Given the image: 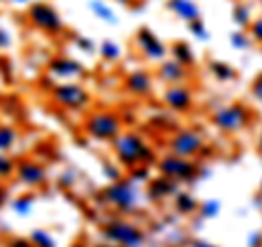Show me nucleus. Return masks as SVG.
<instances>
[{
    "label": "nucleus",
    "mask_w": 262,
    "mask_h": 247,
    "mask_svg": "<svg viewBox=\"0 0 262 247\" xmlns=\"http://www.w3.org/2000/svg\"><path fill=\"white\" fill-rule=\"evenodd\" d=\"M203 136L196 129H179L177 134L168 140V149L173 155H179V158H194L196 153L203 149Z\"/></svg>",
    "instance_id": "4"
},
{
    "label": "nucleus",
    "mask_w": 262,
    "mask_h": 247,
    "mask_svg": "<svg viewBox=\"0 0 262 247\" xmlns=\"http://www.w3.org/2000/svg\"><path fill=\"white\" fill-rule=\"evenodd\" d=\"M105 234H107L112 241H116L125 247H142V243H144L142 230L134 223H129V221H122V219L112 221L107 230H105Z\"/></svg>",
    "instance_id": "5"
},
{
    "label": "nucleus",
    "mask_w": 262,
    "mask_h": 247,
    "mask_svg": "<svg viewBox=\"0 0 262 247\" xmlns=\"http://www.w3.org/2000/svg\"><path fill=\"white\" fill-rule=\"evenodd\" d=\"M170 55H173V59L177 64H182L184 68H192V66L196 64V55L192 53V48L188 46L186 42H175L173 46H170Z\"/></svg>",
    "instance_id": "16"
},
{
    "label": "nucleus",
    "mask_w": 262,
    "mask_h": 247,
    "mask_svg": "<svg viewBox=\"0 0 262 247\" xmlns=\"http://www.w3.org/2000/svg\"><path fill=\"white\" fill-rule=\"evenodd\" d=\"M229 44H232L236 51H247V48L251 46V37L245 31H236V33L229 35Z\"/></svg>",
    "instance_id": "22"
},
{
    "label": "nucleus",
    "mask_w": 262,
    "mask_h": 247,
    "mask_svg": "<svg viewBox=\"0 0 262 247\" xmlns=\"http://www.w3.org/2000/svg\"><path fill=\"white\" fill-rule=\"evenodd\" d=\"M136 44L149 61H164L166 59V46H164V42L149 27H142L136 33Z\"/></svg>",
    "instance_id": "7"
},
{
    "label": "nucleus",
    "mask_w": 262,
    "mask_h": 247,
    "mask_svg": "<svg viewBox=\"0 0 262 247\" xmlns=\"http://www.w3.org/2000/svg\"><path fill=\"white\" fill-rule=\"evenodd\" d=\"M258 151L262 153V134H260V138H258Z\"/></svg>",
    "instance_id": "31"
},
{
    "label": "nucleus",
    "mask_w": 262,
    "mask_h": 247,
    "mask_svg": "<svg viewBox=\"0 0 262 247\" xmlns=\"http://www.w3.org/2000/svg\"><path fill=\"white\" fill-rule=\"evenodd\" d=\"M162 101H164V105H166L168 110L186 114V112L192 110L194 94H192V90L188 88L186 84H182V86H168L166 90H164V94H162Z\"/></svg>",
    "instance_id": "8"
},
{
    "label": "nucleus",
    "mask_w": 262,
    "mask_h": 247,
    "mask_svg": "<svg viewBox=\"0 0 262 247\" xmlns=\"http://www.w3.org/2000/svg\"><path fill=\"white\" fill-rule=\"evenodd\" d=\"M210 72H212V77H214L216 81H221V84H229V81L236 79V70L225 61L212 59L210 61Z\"/></svg>",
    "instance_id": "18"
},
{
    "label": "nucleus",
    "mask_w": 262,
    "mask_h": 247,
    "mask_svg": "<svg viewBox=\"0 0 262 247\" xmlns=\"http://www.w3.org/2000/svg\"><path fill=\"white\" fill-rule=\"evenodd\" d=\"M120 118L112 112H98L94 114L92 118L88 120V131L92 134L94 138H101V140H114L120 134Z\"/></svg>",
    "instance_id": "6"
},
{
    "label": "nucleus",
    "mask_w": 262,
    "mask_h": 247,
    "mask_svg": "<svg viewBox=\"0 0 262 247\" xmlns=\"http://www.w3.org/2000/svg\"><path fill=\"white\" fill-rule=\"evenodd\" d=\"M251 118L253 114L245 103L221 105V108L212 112V125L221 131H225V134H241L243 129L249 127Z\"/></svg>",
    "instance_id": "2"
},
{
    "label": "nucleus",
    "mask_w": 262,
    "mask_h": 247,
    "mask_svg": "<svg viewBox=\"0 0 262 247\" xmlns=\"http://www.w3.org/2000/svg\"><path fill=\"white\" fill-rule=\"evenodd\" d=\"M260 7H262V0H260Z\"/></svg>",
    "instance_id": "34"
},
{
    "label": "nucleus",
    "mask_w": 262,
    "mask_h": 247,
    "mask_svg": "<svg viewBox=\"0 0 262 247\" xmlns=\"http://www.w3.org/2000/svg\"><path fill=\"white\" fill-rule=\"evenodd\" d=\"M90 7H92V11L98 15L101 20H105V22H110V24H116L118 22V18H116V13H114L107 5L103 3V0H92L90 3Z\"/></svg>",
    "instance_id": "20"
},
{
    "label": "nucleus",
    "mask_w": 262,
    "mask_h": 247,
    "mask_svg": "<svg viewBox=\"0 0 262 247\" xmlns=\"http://www.w3.org/2000/svg\"><path fill=\"white\" fill-rule=\"evenodd\" d=\"M33 20H35L39 27L48 29V31H59L61 29L59 15H57L53 7H48V5H35L33 7Z\"/></svg>",
    "instance_id": "15"
},
{
    "label": "nucleus",
    "mask_w": 262,
    "mask_h": 247,
    "mask_svg": "<svg viewBox=\"0 0 262 247\" xmlns=\"http://www.w3.org/2000/svg\"><path fill=\"white\" fill-rule=\"evenodd\" d=\"M251 94H253V98L262 105V72L251 81Z\"/></svg>",
    "instance_id": "28"
},
{
    "label": "nucleus",
    "mask_w": 262,
    "mask_h": 247,
    "mask_svg": "<svg viewBox=\"0 0 262 247\" xmlns=\"http://www.w3.org/2000/svg\"><path fill=\"white\" fill-rule=\"evenodd\" d=\"M107 199L116 205V208H120V210H134L138 205V199H140L138 188H136V182H131V179L116 182L107 191Z\"/></svg>",
    "instance_id": "9"
},
{
    "label": "nucleus",
    "mask_w": 262,
    "mask_h": 247,
    "mask_svg": "<svg viewBox=\"0 0 262 247\" xmlns=\"http://www.w3.org/2000/svg\"><path fill=\"white\" fill-rule=\"evenodd\" d=\"M118 3H122V5H129V3H134V0H118Z\"/></svg>",
    "instance_id": "32"
},
{
    "label": "nucleus",
    "mask_w": 262,
    "mask_h": 247,
    "mask_svg": "<svg viewBox=\"0 0 262 247\" xmlns=\"http://www.w3.org/2000/svg\"><path fill=\"white\" fill-rule=\"evenodd\" d=\"M188 29H190L192 35H194L196 39H201V42H208V39H210V33H208V29H206V24H203V20L190 22V24H188Z\"/></svg>",
    "instance_id": "24"
},
{
    "label": "nucleus",
    "mask_w": 262,
    "mask_h": 247,
    "mask_svg": "<svg viewBox=\"0 0 262 247\" xmlns=\"http://www.w3.org/2000/svg\"><path fill=\"white\" fill-rule=\"evenodd\" d=\"M175 208H177V212H182V215H192V212L199 210V201H196L190 193L179 191L175 195Z\"/></svg>",
    "instance_id": "19"
},
{
    "label": "nucleus",
    "mask_w": 262,
    "mask_h": 247,
    "mask_svg": "<svg viewBox=\"0 0 262 247\" xmlns=\"http://www.w3.org/2000/svg\"><path fill=\"white\" fill-rule=\"evenodd\" d=\"M232 18H234V22L238 24L241 29H247L249 24H251V20H253V9H251V3H247V0H238V3H234Z\"/></svg>",
    "instance_id": "17"
},
{
    "label": "nucleus",
    "mask_w": 262,
    "mask_h": 247,
    "mask_svg": "<svg viewBox=\"0 0 262 247\" xmlns=\"http://www.w3.org/2000/svg\"><path fill=\"white\" fill-rule=\"evenodd\" d=\"M260 195H262V182H260Z\"/></svg>",
    "instance_id": "33"
},
{
    "label": "nucleus",
    "mask_w": 262,
    "mask_h": 247,
    "mask_svg": "<svg viewBox=\"0 0 262 247\" xmlns=\"http://www.w3.org/2000/svg\"><path fill=\"white\" fill-rule=\"evenodd\" d=\"M125 88L136 96H149L153 92V77L146 70H136L125 79Z\"/></svg>",
    "instance_id": "14"
},
{
    "label": "nucleus",
    "mask_w": 262,
    "mask_h": 247,
    "mask_svg": "<svg viewBox=\"0 0 262 247\" xmlns=\"http://www.w3.org/2000/svg\"><path fill=\"white\" fill-rule=\"evenodd\" d=\"M53 72L55 75H63V77H72V75H79L81 72V66L70 61V59H59L53 64Z\"/></svg>",
    "instance_id": "21"
},
{
    "label": "nucleus",
    "mask_w": 262,
    "mask_h": 247,
    "mask_svg": "<svg viewBox=\"0 0 262 247\" xmlns=\"http://www.w3.org/2000/svg\"><path fill=\"white\" fill-rule=\"evenodd\" d=\"M192 247H216V245H212V243H206V241H194Z\"/></svg>",
    "instance_id": "30"
},
{
    "label": "nucleus",
    "mask_w": 262,
    "mask_h": 247,
    "mask_svg": "<svg viewBox=\"0 0 262 247\" xmlns=\"http://www.w3.org/2000/svg\"><path fill=\"white\" fill-rule=\"evenodd\" d=\"M101 55H103L107 61H116L118 57H120V46L114 44V42H105V44L101 46Z\"/></svg>",
    "instance_id": "25"
},
{
    "label": "nucleus",
    "mask_w": 262,
    "mask_h": 247,
    "mask_svg": "<svg viewBox=\"0 0 262 247\" xmlns=\"http://www.w3.org/2000/svg\"><path fill=\"white\" fill-rule=\"evenodd\" d=\"M158 169H160V175L173 179V182L182 184V182H192V179L199 175V164L194 160H188V158H179V155H162L158 160Z\"/></svg>",
    "instance_id": "3"
},
{
    "label": "nucleus",
    "mask_w": 262,
    "mask_h": 247,
    "mask_svg": "<svg viewBox=\"0 0 262 247\" xmlns=\"http://www.w3.org/2000/svg\"><path fill=\"white\" fill-rule=\"evenodd\" d=\"M177 193H179V184L173 182V179H168L164 175L149 179V191H146V195H149L151 201H162V199H166V197H175Z\"/></svg>",
    "instance_id": "11"
},
{
    "label": "nucleus",
    "mask_w": 262,
    "mask_h": 247,
    "mask_svg": "<svg viewBox=\"0 0 262 247\" xmlns=\"http://www.w3.org/2000/svg\"><path fill=\"white\" fill-rule=\"evenodd\" d=\"M131 175H134V179H131V182H146V179H151L149 167H144V164H140V167H134V169H131Z\"/></svg>",
    "instance_id": "27"
},
{
    "label": "nucleus",
    "mask_w": 262,
    "mask_h": 247,
    "mask_svg": "<svg viewBox=\"0 0 262 247\" xmlns=\"http://www.w3.org/2000/svg\"><path fill=\"white\" fill-rule=\"evenodd\" d=\"M158 79L164 81L166 86H182L188 79V68H184V66L177 64L175 59H164V61H160Z\"/></svg>",
    "instance_id": "10"
},
{
    "label": "nucleus",
    "mask_w": 262,
    "mask_h": 247,
    "mask_svg": "<svg viewBox=\"0 0 262 247\" xmlns=\"http://www.w3.org/2000/svg\"><path fill=\"white\" fill-rule=\"evenodd\" d=\"M219 212H221V201L219 199H208V201L199 203V215L203 219H212V217H216Z\"/></svg>",
    "instance_id": "23"
},
{
    "label": "nucleus",
    "mask_w": 262,
    "mask_h": 247,
    "mask_svg": "<svg viewBox=\"0 0 262 247\" xmlns=\"http://www.w3.org/2000/svg\"><path fill=\"white\" fill-rule=\"evenodd\" d=\"M55 98L61 105H68V108H83L90 101L88 92L81 86H59L55 90Z\"/></svg>",
    "instance_id": "12"
},
{
    "label": "nucleus",
    "mask_w": 262,
    "mask_h": 247,
    "mask_svg": "<svg viewBox=\"0 0 262 247\" xmlns=\"http://www.w3.org/2000/svg\"><path fill=\"white\" fill-rule=\"evenodd\" d=\"M114 149H116L118 160L129 169L140 167V164L149 167L155 160V151L151 149V145L144 142V138L138 134H118L114 138Z\"/></svg>",
    "instance_id": "1"
},
{
    "label": "nucleus",
    "mask_w": 262,
    "mask_h": 247,
    "mask_svg": "<svg viewBox=\"0 0 262 247\" xmlns=\"http://www.w3.org/2000/svg\"><path fill=\"white\" fill-rule=\"evenodd\" d=\"M247 35L251 37V42H258L262 44V18H256V20H251V24L247 27Z\"/></svg>",
    "instance_id": "26"
},
{
    "label": "nucleus",
    "mask_w": 262,
    "mask_h": 247,
    "mask_svg": "<svg viewBox=\"0 0 262 247\" xmlns=\"http://www.w3.org/2000/svg\"><path fill=\"white\" fill-rule=\"evenodd\" d=\"M262 245V232H253L249 236V247H260Z\"/></svg>",
    "instance_id": "29"
},
{
    "label": "nucleus",
    "mask_w": 262,
    "mask_h": 247,
    "mask_svg": "<svg viewBox=\"0 0 262 247\" xmlns=\"http://www.w3.org/2000/svg\"><path fill=\"white\" fill-rule=\"evenodd\" d=\"M166 9L179 18L182 22H194V20H201V9L196 7L194 0H166Z\"/></svg>",
    "instance_id": "13"
}]
</instances>
